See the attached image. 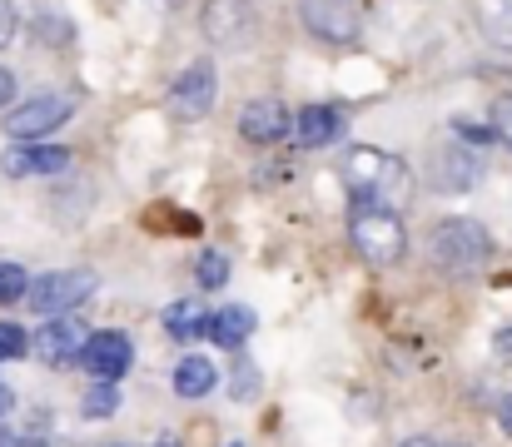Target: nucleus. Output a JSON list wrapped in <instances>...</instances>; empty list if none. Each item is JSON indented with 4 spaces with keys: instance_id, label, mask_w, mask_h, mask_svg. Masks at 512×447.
I'll list each match as a JSON object with an SVG mask.
<instances>
[{
    "instance_id": "nucleus-1",
    "label": "nucleus",
    "mask_w": 512,
    "mask_h": 447,
    "mask_svg": "<svg viewBox=\"0 0 512 447\" xmlns=\"http://www.w3.org/2000/svg\"><path fill=\"white\" fill-rule=\"evenodd\" d=\"M428 259H433V269L468 279V274L488 269L493 239H488V229L473 224V219H443V224L433 229V239H428Z\"/></svg>"
},
{
    "instance_id": "nucleus-2",
    "label": "nucleus",
    "mask_w": 512,
    "mask_h": 447,
    "mask_svg": "<svg viewBox=\"0 0 512 447\" xmlns=\"http://www.w3.org/2000/svg\"><path fill=\"white\" fill-rule=\"evenodd\" d=\"M348 239H353V249H358L368 264H378V269H393V264L403 259V249H408L403 219H398L393 209L373 204V199L353 209V219H348Z\"/></svg>"
},
{
    "instance_id": "nucleus-3",
    "label": "nucleus",
    "mask_w": 512,
    "mask_h": 447,
    "mask_svg": "<svg viewBox=\"0 0 512 447\" xmlns=\"http://www.w3.org/2000/svg\"><path fill=\"white\" fill-rule=\"evenodd\" d=\"M339 179L363 199H378V194H403L408 189V164L388 149H373V145H353L343 149L339 159Z\"/></svg>"
},
{
    "instance_id": "nucleus-4",
    "label": "nucleus",
    "mask_w": 512,
    "mask_h": 447,
    "mask_svg": "<svg viewBox=\"0 0 512 447\" xmlns=\"http://www.w3.org/2000/svg\"><path fill=\"white\" fill-rule=\"evenodd\" d=\"M199 25H204V40L214 50H244L259 30V15H254L249 0H209Z\"/></svg>"
},
{
    "instance_id": "nucleus-5",
    "label": "nucleus",
    "mask_w": 512,
    "mask_h": 447,
    "mask_svg": "<svg viewBox=\"0 0 512 447\" xmlns=\"http://www.w3.org/2000/svg\"><path fill=\"white\" fill-rule=\"evenodd\" d=\"M95 294V274L90 269H55V274H45V279H35L30 284V308L35 313H45V318H60V313H70L80 298Z\"/></svg>"
},
{
    "instance_id": "nucleus-6",
    "label": "nucleus",
    "mask_w": 512,
    "mask_h": 447,
    "mask_svg": "<svg viewBox=\"0 0 512 447\" xmlns=\"http://www.w3.org/2000/svg\"><path fill=\"white\" fill-rule=\"evenodd\" d=\"M219 100V75L209 60H194L179 70V80L170 85V115L174 120H204Z\"/></svg>"
},
{
    "instance_id": "nucleus-7",
    "label": "nucleus",
    "mask_w": 512,
    "mask_h": 447,
    "mask_svg": "<svg viewBox=\"0 0 512 447\" xmlns=\"http://www.w3.org/2000/svg\"><path fill=\"white\" fill-rule=\"evenodd\" d=\"M70 115H75L70 95H35V100H25L20 110H10L5 130H10L15 140H40V135L60 130V125H65Z\"/></svg>"
},
{
    "instance_id": "nucleus-8",
    "label": "nucleus",
    "mask_w": 512,
    "mask_h": 447,
    "mask_svg": "<svg viewBox=\"0 0 512 447\" xmlns=\"http://www.w3.org/2000/svg\"><path fill=\"white\" fill-rule=\"evenodd\" d=\"M95 378H110V383H120L125 373H130V363H135V343L125 338V333H115V328H100V333H90V343H85V358H80Z\"/></svg>"
},
{
    "instance_id": "nucleus-9",
    "label": "nucleus",
    "mask_w": 512,
    "mask_h": 447,
    "mask_svg": "<svg viewBox=\"0 0 512 447\" xmlns=\"http://www.w3.org/2000/svg\"><path fill=\"white\" fill-rule=\"evenodd\" d=\"M85 343H90V333H85V323H80V318H70V313L50 318V323L40 328V338H35L40 358H45V363H55V368H65V363L85 358Z\"/></svg>"
},
{
    "instance_id": "nucleus-10",
    "label": "nucleus",
    "mask_w": 512,
    "mask_h": 447,
    "mask_svg": "<svg viewBox=\"0 0 512 447\" xmlns=\"http://www.w3.org/2000/svg\"><path fill=\"white\" fill-rule=\"evenodd\" d=\"M299 10L319 40H353L358 35V10L348 0H299Z\"/></svg>"
},
{
    "instance_id": "nucleus-11",
    "label": "nucleus",
    "mask_w": 512,
    "mask_h": 447,
    "mask_svg": "<svg viewBox=\"0 0 512 447\" xmlns=\"http://www.w3.org/2000/svg\"><path fill=\"white\" fill-rule=\"evenodd\" d=\"M239 135H244L249 145H274V140L289 135V110H284L279 100H249V105L239 110Z\"/></svg>"
},
{
    "instance_id": "nucleus-12",
    "label": "nucleus",
    "mask_w": 512,
    "mask_h": 447,
    "mask_svg": "<svg viewBox=\"0 0 512 447\" xmlns=\"http://www.w3.org/2000/svg\"><path fill=\"white\" fill-rule=\"evenodd\" d=\"M70 169V149L60 145H35V149H5L0 154V174L25 179V174H65Z\"/></svg>"
},
{
    "instance_id": "nucleus-13",
    "label": "nucleus",
    "mask_w": 512,
    "mask_h": 447,
    "mask_svg": "<svg viewBox=\"0 0 512 447\" xmlns=\"http://www.w3.org/2000/svg\"><path fill=\"white\" fill-rule=\"evenodd\" d=\"M254 308H244V303H229V308H219L209 323H204V338L214 343V348H244L249 343V333H254Z\"/></svg>"
},
{
    "instance_id": "nucleus-14",
    "label": "nucleus",
    "mask_w": 512,
    "mask_h": 447,
    "mask_svg": "<svg viewBox=\"0 0 512 447\" xmlns=\"http://www.w3.org/2000/svg\"><path fill=\"white\" fill-rule=\"evenodd\" d=\"M343 120L339 110H329V105H309V110H299L294 115V145L299 149H324L329 140H339Z\"/></svg>"
},
{
    "instance_id": "nucleus-15",
    "label": "nucleus",
    "mask_w": 512,
    "mask_h": 447,
    "mask_svg": "<svg viewBox=\"0 0 512 447\" xmlns=\"http://www.w3.org/2000/svg\"><path fill=\"white\" fill-rule=\"evenodd\" d=\"M214 388H219V368L209 358H184L174 368V393L179 398H209Z\"/></svg>"
},
{
    "instance_id": "nucleus-16",
    "label": "nucleus",
    "mask_w": 512,
    "mask_h": 447,
    "mask_svg": "<svg viewBox=\"0 0 512 447\" xmlns=\"http://www.w3.org/2000/svg\"><path fill=\"white\" fill-rule=\"evenodd\" d=\"M473 179H478V159H468V149H448L438 159V189L443 194H463V189H473Z\"/></svg>"
},
{
    "instance_id": "nucleus-17",
    "label": "nucleus",
    "mask_w": 512,
    "mask_h": 447,
    "mask_svg": "<svg viewBox=\"0 0 512 447\" xmlns=\"http://www.w3.org/2000/svg\"><path fill=\"white\" fill-rule=\"evenodd\" d=\"M204 308L194 303V298H179V303H170L165 308V328H170L174 338H194V333H204Z\"/></svg>"
},
{
    "instance_id": "nucleus-18",
    "label": "nucleus",
    "mask_w": 512,
    "mask_h": 447,
    "mask_svg": "<svg viewBox=\"0 0 512 447\" xmlns=\"http://www.w3.org/2000/svg\"><path fill=\"white\" fill-rule=\"evenodd\" d=\"M194 279H199V289H224L229 284V259L224 254H199V264H194Z\"/></svg>"
},
{
    "instance_id": "nucleus-19",
    "label": "nucleus",
    "mask_w": 512,
    "mask_h": 447,
    "mask_svg": "<svg viewBox=\"0 0 512 447\" xmlns=\"http://www.w3.org/2000/svg\"><path fill=\"white\" fill-rule=\"evenodd\" d=\"M115 408H120V388L110 378H100V388L85 393V418H110Z\"/></svg>"
},
{
    "instance_id": "nucleus-20",
    "label": "nucleus",
    "mask_w": 512,
    "mask_h": 447,
    "mask_svg": "<svg viewBox=\"0 0 512 447\" xmlns=\"http://www.w3.org/2000/svg\"><path fill=\"white\" fill-rule=\"evenodd\" d=\"M35 40H40V45H65V40H70V20L40 10V15H35Z\"/></svg>"
},
{
    "instance_id": "nucleus-21",
    "label": "nucleus",
    "mask_w": 512,
    "mask_h": 447,
    "mask_svg": "<svg viewBox=\"0 0 512 447\" xmlns=\"http://www.w3.org/2000/svg\"><path fill=\"white\" fill-rule=\"evenodd\" d=\"M30 294V274L20 264H5L0 259V303H15V298Z\"/></svg>"
},
{
    "instance_id": "nucleus-22",
    "label": "nucleus",
    "mask_w": 512,
    "mask_h": 447,
    "mask_svg": "<svg viewBox=\"0 0 512 447\" xmlns=\"http://www.w3.org/2000/svg\"><path fill=\"white\" fill-rule=\"evenodd\" d=\"M30 353V333L20 323H0V363L5 358H25Z\"/></svg>"
},
{
    "instance_id": "nucleus-23",
    "label": "nucleus",
    "mask_w": 512,
    "mask_h": 447,
    "mask_svg": "<svg viewBox=\"0 0 512 447\" xmlns=\"http://www.w3.org/2000/svg\"><path fill=\"white\" fill-rule=\"evenodd\" d=\"M229 393H234L239 403H244V398H254V393H259V368L239 363V368H234V388H229Z\"/></svg>"
},
{
    "instance_id": "nucleus-24",
    "label": "nucleus",
    "mask_w": 512,
    "mask_h": 447,
    "mask_svg": "<svg viewBox=\"0 0 512 447\" xmlns=\"http://www.w3.org/2000/svg\"><path fill=\"white\" fill-rule=\"evenodd\" d=\"M493 135L512 149V95H503V100L493 105Z\"/></svg>"
},
{
    "instance_id": "nucleus-25",
    "label": "nucleus",
    "mask_w": 512,
    "mask_h": 447,
    "mask_svg": "<svg viewBox=\"0 0 512 447\" xmlns=\"http://www.w3.org/2000/svg\"><path fill=\"white\" fill-rule=\"evenodd\" d=\"M20 30V15H15V5L10 0H0V45H10V35Z\"/></svg>"
},
{
    "instance_id": "nucleus-26",
    "label": "nucleus",
    "mask_w": 512,
    "mask_h": 447,
    "mask_svg": "<svg viewBox=\"0 0 512 447\" xmlns=\"http://www.w3.org/2000/svg\"><path fill=\"white\" fill-rule=\"evenodd\" d=\"M10 100H15V75L0 65V105H10Z\"/></svg>"
},
{
    "instance_id": "nucleus-27",
    "label": "nucleus",
    "mask_w": 512,
    "mask_h": 447,
    "mask_svg": "<svg viewBox=\"0 0 512 447\" xmlns=\"http://www.w3.org/2000/svg\"><path fill=\"white\" fill-rule=\"evenodd\" d=\"M0 447H40V443H35V438H15V433L0 428Z\"/></svg>"
},
{
    "instance_id": "nucleus-28",
    "label": "nucleus",
    "mask_w": 512,
    "mask_h": 447,
    "mask_svg": "<svg viewBox=\"0 0 512 447\" xmlns=\"http://www.w3.org/2000/svg\"><path fill=\"white\" fill-rule=\"evenodd\" d=\"M498 418H503V433L512 438V393L503 398V403H498Z\"/></svg>"
},
{
    "instance_id": "nucleus-29",
    "label": "nucleus",
    "mask_w": 512,
    "mask_h": 447,
    "mask_svg": "<svg viewBox=\"0 0 512 447\" xmlns=\"http://www.w3.org/2000/svg\"><path fill=\"white\" fill-rule=\"evenodd\" d=\"M10 408H15V393H10V388H5V383H0V418H5V413H10Z\"/></svg>"
},
{
    "instance_id": "nucleus-30",
    "label": "nucleus",
    "mask_w": 512,
    "mask_h": 447,
    "mask_svg": "<svg viewBox=\"0 0 512 447\" xmlns=\"http://www.w3.org/2000/svg\"><path fill=\"white\" fill-rule=\"evenodd\" d=\"M498 348H503V353L512 358V328H503V333H498Z\"/></svg>"
},
{
    "instance_id": "nucleus-31",
    "label": "nucleus",
    "mask_w": 512,
    "mask_h": 447,
    "mask_svg": "<svg viewBox=\"0 0 512 447\" xmlns=\"http://www.w3.org/2000/svg\"><path fill=\"white\" fill-rule=\"evenodd\" d=\"M403 447H438V443H433V438H408Z\"/></svg>"
},
{
    "instance_id": "nucleus-32",
    "label": "nucleus",
    "mask_w": 512,
    "mask_h": 447,
    "mask_svg": "<svg viewBox=\"0 0 512 447\" xmlns=\"http://www.w3.org/2000/svg\"><path fill=\"white\" fill-rule=\"evenodd\" d=\"M155 447H184V443H179V438H160V443H155Z\"/></svg>"
},
{
    "instance_id": "nucleus-33",
    "label": "nucleus",
    "mask_w": 512,
    "mask_h": 447,
    "mask_svg": "<svg viewBox=\"0 0 512 447\" xmlns=\"http://www.w3.org/2000/svg\"><path fill=\"white\" fill-rule=\"evenodd\" d=\"M229 447H244V443H229Z\"/></svg>"
},
{
    "instance_id": "nucleus-34",
    "label": "nucleus",
    "mask_w": 512,
    "mask_h": 447,
    "mask_svg": "<svg viewBox=\"0 0 512 447\" xmlns=\"http://www.w3.org/2000/svg\"><path fill=\"white\" fill-rule=\"evenodd\" d=\"M448 447H463V443H448Z\"/></svg>"
}]
</instances>
